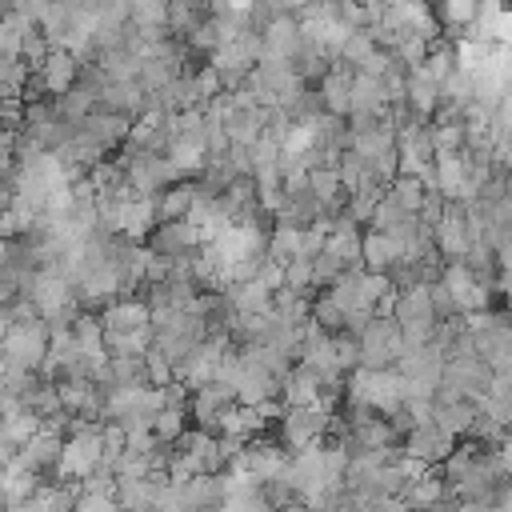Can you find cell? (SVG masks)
<instances>
[{
    "mask_svg": "<svg viewBox=\"0 0 512 512\" xmlns=\"http://www.w3.org/2000/svg\"><path fill=\"white\" fill-rule=\"evenodd\" d=\"M360 256H364V272H380V276H388V272L400 264V248H396V240L384 236V232H368Z\"/></svg>",
    "mask_w": 512,
    "mask_h": 512,
    "instance_id": "obj_6",
    "label": "cell"
},
{
    "mask_svg": "<svg viewBox=\"0 0 512 512\" xmlns=\"http://www.w3.org/2000/svg\"><path fill=\"white\" fill-rule=\"evenodd\" d=\"M456 436H448V432H440L436 424H420L408 440H404V456L408 460H416V464H424V468H432V464H444L456 448Z\"/></svg>",
    "mask_w": 512,
    "mask_h": 512,
    "instance_id": "obj_2",
    "label": "cell"
},
{
    "mask_svg": "<svg viewBox=\"0 0 512 512\" xmlns=\"http://www.w3.org/2000/svg\"><path fill=\"white\" fill-rule=\"evenodd\" d=\"M452 292V304L460 316H476V312H488V288L464 268V264H444V276H440Z\"/></svg>",
    "mask_w": 512,
    "mask_h": 512,
    "instance_id": "obj_1",
    "label": "cell"
},
{
    "mask_svg": "<svg viewBox=\"0 0 512 512\" xmlns=\"http://www.w3.org/2000/svg\"><path fill=\"white\" fill-rule=\"evenodd\" d=\"M196 200H200V184L180 180V184H172V188H164V192L156 196V220H160V224H180V220L192 216Z\"/></svg>",
    "mask_w": 512,
    "mask_h": 512,
    "instance_id": "obj_5",
    "label": "cell"
},
{
    "mask_svg": "<svg viewBox=\"0 0 512 512\" xmlns=\"http://www.w3.org/2000/svg\"><path fill=\"white\" fill-rule=\"evenodd\" d=\"M40 68H44V84H48L52 92H64V88L76 80V60H72V52H52Z\"/></svg>",
    "mask_w": 512,
    "mask_h": 512,
    "instance_id": "obj_8",
    "label": "cell"
},
{
    "mask_svg": "<svg viewBox=\"0 0 512 512\" xmlns=\"http://www.w3.org/2000/svg\"><path fill=\"white\" fill-rule=\"evenodd\" d=\"M424 512H456V504H452V500H444V504H432V508H424Z\"/></svg>",
    "mask_w": 512,
    "mask_h": 512,
    "instance_id": "obj_10",
    "label": "cell"
},
{
    "mask_svg": "<svg viewBox=\"0 0 512 512\" xmlns=\"http://www.w3.org/2000/svg\"><path fill=\"white\" fill-rule=\"evenodd\" d=\"M324 424H328V412L324 408H284V436L300 452H308L320 440Z\"/></svg>",
    "mask_w": 512,
    "mask_h": 512,
    "instance_id": "obj_4",
    "label": "cell"
},
{
    "mask_svg": "<svg viewBox=\"0 0 512 512\" xmlns=\"http://www.w3.org/2000/svg\"><path fill=\"white\" fill-rule=\"evenodd\" d=\"M100 324H104V336H136L152 328V308L148 300H120L104 312Z\"/></svg>",
    "mask_w": 512,
    "mask_h": 512,
    "instance_id": "obj_3",
    "label": "cell"
},
{
    "mask_svg": "<svg viewBox=\"0 0 512 512\" xmlns=\"http://www.w3.org/2000/svg\"><path fill=\"white\" fill-rule=\"evenodd\" d=\"M424 192H428V188H424V180H420V176H404V172H400V176L388 184V192H384V196H388L396 208H404L408 216H416V212H420V204H424Z\"/></svg>",
    "mask_w": 512,
    "mask_h": 512,
    "instance_id": "obj_7",
    "label": "cell"
},
{
    "mask_svg": "<svg viewBox=\"0 0 512 512\" xmlns=\"http://www.w3.org/2000/svg\"><path fill=\"white\" fill-rule=\"evenodd\" d=\"M184 408L180 404H164L156 416H152V432H156V440L164 444V440H180L184 436Z\"/></svg>",
    "mask_w": 512,
    "mask_h": 512,
    "instance_id": "obj_9",
    "label": "cell"
}]
</instances>
